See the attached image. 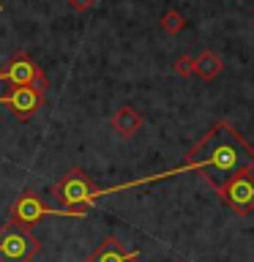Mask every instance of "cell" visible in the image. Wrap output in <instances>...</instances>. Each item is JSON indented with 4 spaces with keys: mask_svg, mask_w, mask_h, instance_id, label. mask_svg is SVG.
<instances>
[{
    "mask_svg": "<svg viewBox=\"0 0 254 262\" xmlns=\"http://www.w3.org/2000/svg\"><path fill=\"white\" fill-rule=\"evenodd\" d=\"M197 169L205 172V180L210 186L221 183V180H227L232 175H251L254 172V147L229 120H219V123H213L210 131L200 142L186 150L183 167L159 172V175H151V178L131 180V183H120L112 188H98V196L126 191V188H134V186H145V183H153V180L175 178V175H183V172H197Z\"/></svg>",
    "mask_w": 254,
    "mask_h": 262,
    "instance_id": "1",
    "label": "cell"
},
{
    "mask_svg": "<svg viewBox=\"0 0 254 262\" xmlns=\"http://www.w3.org/2000/svg\"><path fill=\"white\" fill-rule=\"evenodd\" d=\"M52 196L66 205V210L71 216H85L98 200V186L79 167H74L69 175H63L52 186Z\"/></svg>",
    "mask_w": 254,
    "mask_h": 262,
    "instance_id": "2",
    "label": "cell"
},
{
    "mask_svg": "<svg viewBox=\"0 0 254 262\" xmlns=\"http://www.w3.org/2000/svg\"><path fill=\"white\" fill-rule=\"evenodd\" d=\"M41 251V241L30 229L14 224L0 227V262H30Z\"/></svg>",
    "mask_w": 254,
    "mask_h": 262,
    "instance_id": "3",
    "label": "cell"
},
{
    "mask_svg": "<svg viewBox=\"0 0 254 262\" xmlns=\"http://www.w3.org/2000/svg\"><path fill=\"white\" fill-rule=\"evenodd\" d=\"M47 216H71V213L66 208L63 210L49 208L33 188H28V191H22L19 196H16V202L11 205V221H8V224L19 227V229H33L38 221H44Z\"/></svg>",
    "mask_w": 254,
    "mask_h": 262,
    "instance_id": "4",
    "label": "cell"
},
{
    "mask_svg": "<svg viewBox=\"0 0 254 262\" xmlns=\"http://www.w3.org/2000/svg\"><path fill=\"white\" fill-rule=\"evenodd\" d=\"M0 82H8V85L14 88H22V85H30V88H38L47 93L49 88V79L44 77V71H41V66L33 60V57L19 49L11 60H8L3 69H0Z\"/></svg>",
    "mask_w": 254,
    "mask_h": 262,
    "instance_id": "5",
    "label": "cell"
},
{
    "mask_svg": "<svg viewBox=\"0 0 254 262\" xmlns=\"http://www.w3.org/2000/svg\"><path fill=\"white\" fill-rule=\"evenodd\" d=\"M213 188H216L219 200L227 208H232L235 213H241V216H249L254 210V180H251V175H232V178L221 180V183H213Z\"/></svg>",
    "mask_w": 254,
    "mask_h": 262,
    "instance_id": "6",
    "label": "cell"
},
{
    "mask_svg": "<svg viewBox=\"0 0 254 262\" xmlns=\"http://www.w3.org/2000/svg\"><path fill=\"white\" fill-rule=\"evenodd\" d=\"M44 90L22 85V88H11L8 93L0 96V106H8L16 120H30L41 106H44Z\"/></svg>",
    "mask_w": 254,
    "mask_h": 262,
    "instance_id": "7",
    "label": "cell"
},
{
    "mask_svg": "<svg viewBox=\"0 0 254 262\" xmlns=\"http://www.w3.org/2000/svg\"><path fill=\"white\" fill-rule=\"evenodd\" d=\"M139 257H142V254H139L137 249H129L120 237L107 235L104 241L88 254L85 262H139Z\"/></svg>",
    "mask_w": 254,
    "mask_h": 262,
    "instance_id": "8",
    "label": "cell"
},
{
    "mask_svg": "<svg viewBox=\"0 0 254 262\" xmlns=\"http://www.w3.org/2000/svg\"><path fill=\"white\" fill-rule=\"evenodd\" d=\"M110 126H112V131H115V134H118L120 139H131L139 128H142V115H139L134 106L123 104L120 110L112 115Z\"/></svg>",
    "mask_w": 254,
    "mask_h": 262,
    "instance_id": "9",
    "label": "cell"
},
{
    "mask_svg": "<svg viewBox=\"0 0 254 262\" xmlns=\"http://www.w3.org/2000/svg\"><path fill=\"white\" fill-rule=\"evenodd\" d=\"M221 69H224V60H221L213 49H202V52L194 57V74L200 79H205V82L216 79L221 74Z\"/></svg>",
    "mask_w": 254,
    "mask_h": 262,
    "instance_id": "10",
    "label": "cell"
},
{
    "mask_svg": "<svg viewBox=\"0 0 254 262\" xmlns=\"http://www.w3.org/2000/svg\"><path fill=\"white\" fill-rule=\"evenodd\" d=\"M159 22H161V30L170 33V36H178V33L186 28V16L180 14V11H175V8H170L167 14H161Z\"/></svg>",
    "mask_w": 254,
    "mask_h": 262,
    "instance_id": "11",
    "label": "cell"
},
{
    "mask_svg": "<svg viewBox=\"0 0 254 262\" xmlns=\"http://www.w3.org/2000/svg\"><path fill=\"white\" fill-rule=\"evenodd\" d=\"M172 69H175V74H178V77H183V79L194 77V57L192 55H180Z\"/></svg>",
    "mask_w": 254,
    "mask_h": 262,
    "instance_id": "12",
    "label": "cell"
},
{
    "mask_svg": "<svg viewBox=\"0 0 254 262\" xmlns=\"http://www.w3.org/2000/svg\"><path fill=\"white\" fill-rule=\"evenodd\" d=\"M69 6L74 8V11H88V8L96 6V0H69Z\"/></svg>",
    "mask_w": 254,
    "mask_h": 262,
    "instance_id": "13",
    "label": "cell"
},
{
    "mask_svg": "<svg viewBox=\"0 0 254 262\" xmlns=\"http://www.w3.org/2000/svg\"><path fill=\"white\" fill-rule=\"evenodd\" d=\"M0 11H3V3H0Z\"/></svg>",
    "mask_w": 254,
    "mask_h": 262,
    "instance_id": "14",
    "label": "cell"
}]
</instances>
